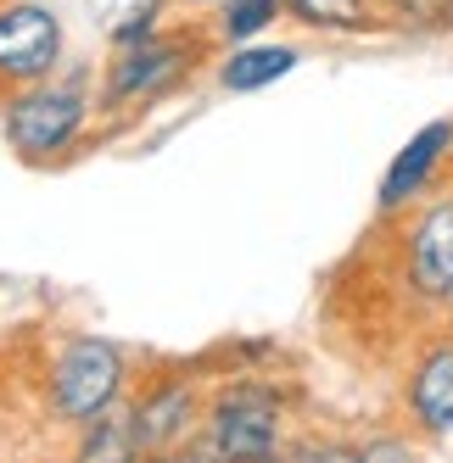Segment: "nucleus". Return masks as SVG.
Masks as SVG:
<instances>
[{"instance_id": "obj_3", "label": "nucleus", "mask_w": 453, "mask_h": 463, "mask_svg": "<svg viewBox=\"0 0 453 463\" xmlns=\"http://www.w3.org/2000/svg\"><path fill=\"white\" fill-rule=\"evenodd\" d=\"M129 357L107 335H68L40 369V413L62 430H84L129 402Z\"/></svg>"}, {"instance_id": "obj_15", "label": "nucleus", "mask_w": 453, "mask_h": 463, "mask_svg": "<svg viewBox=\"0 0 453 463\" xmlns=\"http://www.w3.org/2000/svg\"><path fill=\"white\" fill-rule=\"evenodd\" d=\"M73 436H79V441H73L79 458H140V452H135V436H129V413H123V408L90 419L84 430H73Z\"/></svg>"}, {"instance_id": "obj_10", "label": "nucleus", "mask_w": 453, "mask_h": 463, "mask_svg": "<svg viewBox=\"0 0 453 463\" xmlns=\"http://www.w3.org/2000/svg\"><path fill=\"white\" fill-rule=\"evenodd\" d=\"M303 61L297 45H275V40H246V45H230L218 56V90L230 95H252V90H269L275 79H285L291 68Z\"/></svg>"}, {"instance_id": "obj_2", "label": "nucleus", "mask_w": 453, "mask_h": 463, "mask_svg": "<svg viewBox=\"0 0 453 463\" xmlns=\"http://www.w3.org/2000/svg\"><path fill=\"white\" fill-rule=\"evenodd\" d=\"M95 95L84 79H40L17 95L0 101V128H6V146L23 168H62L73 162L95 128Z\"/></svg>"}, {"instance_id": "obj_4", "label": "nucleus", "mask_w": 453, "mask_h": 463, "mask_svg": "<svg viewBox=\"0 0 453 463\" xmlns=\"http://www.w3.org/2000/svg\"><path fill=\"white\" fill-rule=\"evenodd\" d=\"M398 285L419 313H453V184L398 213Z\"/></svg>"}, {"instance_id": "obj_11", "label": "nucleus", "mask_w": 453, "mask_h": 463, "mask_svg": "<svg viewBox=\"0 0 453 463\" xmlns=\"http://www.w3.org/2000/svg\"><path fill=\"white\" fill-rule=\"evenodd\" d=\"M285 17L319 34H381L386 28L375 0H285Z\"/></svg>"}, {"instance_id": "obj_8", "label": "nucleus", "mask_w": 453, "mask_h": 463, "mask_svg": "<svg viewBox=\"0 0 453 463\" xmlns=\"http://www.w3.org/2000/svg\"><path fill=\"white\" fill-rule=\"evenodd\" d=\"M453 168V118H437L426 128H414L403 140V151L392 156V168L381 174L375 190V213L381 218H398L414 202H426L431 190H442V174Z\"/></svg>"}, {"instance_id": "obj_12", "label": "nucleus", "mask_w": 453, "mask_h": 463, "mask_svg": "<svg viewBox=\"0 0 453 463\" xmlns=\"http://www.w3.org/2000/svg\"><path fill=\"white\" fill-rule=\"evenodd\" d=\"M280 17H285V0H218L207 28L218 45H246V40H264Z\"/></svg>"}, {"instance_id": "obj_16", "label": "nucleus", "mask_w": 453, "mask_h": 463, "mask_svg": "<svg viewBox=\"0 0 453 463\" xmlns=\"http://www.w3.org/2000/svg\"><path fill=\"white\" fill-rule=\"evenodd\" d=\"M179 6H197L202 12V6H218V0H179Z\"/></svg>"}, {"instance_id": "obj_6", "label": "nucleus", "mask_w": 453, "mask_h": 463, "mask_svg": "<svg viewBox=\"0 0 453 463\" xmlns=\"http://www.w3.org/2000/svg\"><path fill=\"white\" fill-rule=\"evenodd\" d=\"M129 413V436H135V452L146 458H169L197 447L202 436V413H207V396L190 374H151L146 385H135V396L123 402Z\"/></svg>"}, {"instance_id": "obj_14", "label": "nucleus", "mask_w": 453, "mask_h": 463, "mask_svg": "<svg viewBox=\"0 0 453 463\" xmlns=\"http://www.w3.org/2000/svg\"><path fill=\"white\" fill-rule=\"evenodd\" d=\"M386 28L403 34H453V0H375Z\"/></svg>"}, {"instance_id": "obj_1", "label": "nucleus", "mask_w": 453, "mask_h": 463, "mask_svg": "<svg viewBox=\"0 0 453 463\" xmlns=\"http://www.w3.org/2000/svg\"><path fill=\"white\" fill-rule=\"evenodd\" d=\"M213 28H197V23H185V28H157V34L135 40V45H118L107 56V68L101 79H95V112L123 123V118H140L151 107H163L174 101V95L197 79L213 56Z\"/></svg>"}, {"instance_id": "obj_5", "label": "nucleus", "mask_w": 453, "mask_h": 463, "mask_svg": "<svg viewBox=\"0 0 453 463\" xmlns=\"http://www.w3.org/2000/svg\"><path fill=\"white\" fill-rule=\"evenodd\" d=\"M285 441V391L269 380H230L207 396L202 452L213 458H275Z\"/></svg>"}, {"instance_id": "obj_13", "label": "nucleus", "mask_w": 453, "mask_h": 463, "mask_svg": "<svg viewBox=\"0 0 453 463\" xmlns=\"http://www.w3.org/2000/svg\"><path fill=\"white\" fill-rule=\"evenodd\" d=\"M163 12H169V0H112L107 17H101V34H107L112 51L135 45V40H146V34L163 28Z\"/></svg>"}, {"instance_id": "obj_7", "label": "nucleus", "mask_w": 453, "mask_h": 463, "mask_svg": "<svg viewBox=\"0 0 453 463\" xmlns=\"http://www.w3.org/2000/svg\"><path fill=\"white\" fill-rule=\"evenodd\" d=\"M62 56H68V34H62V17L51 6L0 0V101L62 73Z\"/></svg>"}, {"instance_id": "obj_9", "label": "nucleus", "mask_w": 453, "mask_h": 463, "mask_svg": "<svg viewBox=\"0 0 453 463\" xmlns=\"http://www.w3.org/2000/svg\"><path fill=\"white\" fill-rule=\"evenodd\" d=\"M403 419L426 441L453 436V329H437L414 346L403 369Z\"/></svg>"}]
</instances>
